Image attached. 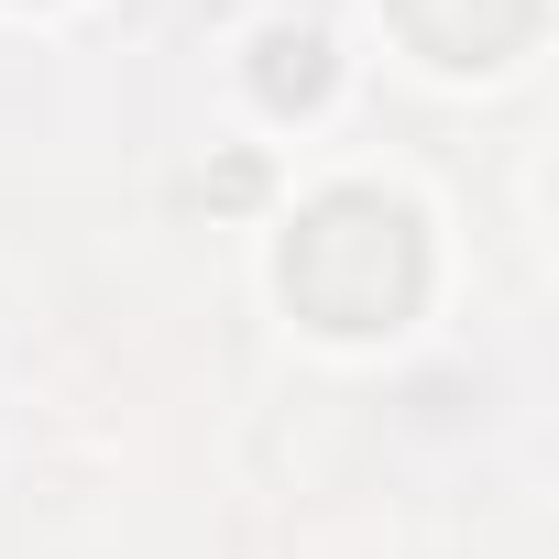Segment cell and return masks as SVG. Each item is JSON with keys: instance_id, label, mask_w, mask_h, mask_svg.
I'll return each mask as SVG.
<instances>
[{"instance_id": "7a4b0ae2", "label": "cell", "mask_w": 559, "mask_h": 559, "mask_svg": "<svg viewBox=\"0 0 559 559\" xmlns=\"http://www.w3.org/2000/svg\"><path fill=\"white\" fill-rule=\"evenodd\" d=\"M252 78H263V99H274V110H308V99L330 88V45H319V34H274Z\"/></svg>"}, {"instance_id": "6da1fadb", "label": "cell", "mask_w": 559, "mask_h": 559, "mask_svg": "<svg viewBox=\"0 0 559 559\" xmlns=\"http://www.w3.org/2000/svg\"><path fill=\"white\" fill-rule=\"evenodd\" d=\"M417 286H428V241H417V219H406L395 198H373V187L319 198V209L297 219V241H286V297H297V319H319V330H341V341L395 330V319L417 308Z\"/></svg>"}]
</instances>
